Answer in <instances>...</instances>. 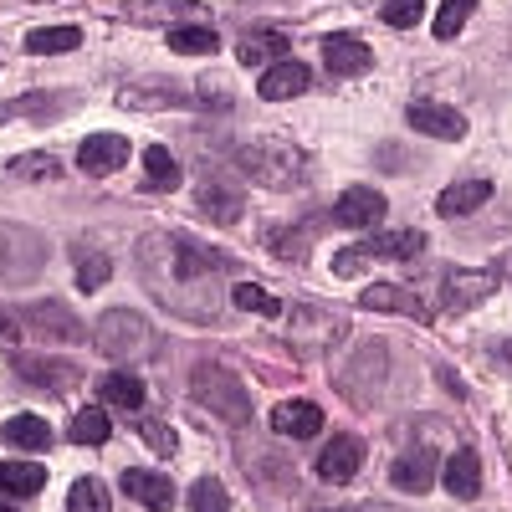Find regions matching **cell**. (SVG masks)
I'll list each match as a JSON object with an SVG mask.
<instances>
[{
	"label": "cell",
	"instance_id": "1",
	"mask_svg": "<svg viewBox=\"0 0 512 512\" xmlns=\"http://www.w3.org/2000/svg\"><path fill=\"white\" fill-rule=\"evenodd\" d=\"M139 267H144V287L159 297L169 313L210 323L221 308V277L236 272V262L226 251L195 246L190 236H144L139 241Z\"/></svg>",
	"mask_w": 512,
	"mask_h": 512
},
{
	"label": "cell",
	"instance_id": "2",
	"mask_svg": "<svg viewBox=\"0 0 512 512\" xmlns=\"http://www.w3.org/2000/svg\"><path fill=\"white\" fill-rule=\"evenodd\" d=\"M236 164L256 185H297V180H308V169H313L308 154H297L292 144H246L236 154Z\"/></svg>",
	"mask_w": 512,
	"mask_h": 512
},
{
	"label": "cell",
	"instance_id": "3",
	"mask_svg": "<svg viewBox=\"0 0 512 512\" xmlns=\"http://www.w3.org/2000/svg\"><path fill=\"white\" fill-rule=\"evenodd\" d=\"M93 344L123 364H139L154 354V328L139 318V313H103L98 333H93Z\"/></svg>",
	"mask_w": 512,
	"mask_h": 512
},
{
	"label": "cell",
	"instance_id": "4",
	"mask_svg": "<svg viewBox=\"0 0 512 512\" xmlns=\"http://www.w3.org/2000/svg\"><path fill=\"white\" fill-rule=\"evenodd\" d=\"M190 390H195L200 405H210L216 415H226V420H236V425L251 415V400H246V390L236 384V374H231L226 364H200V369L190 374Z\"/></svg>",
	"mask_w": 512,
	"mask_h": 512
},
{
	"label": "cell",
	"instance_id": "5",
	"mask_svg": "<svg viewBox=\"0 0 512 512\" xmlns=\"http://www.w3.org/2000/svg\"><path fill=\"white\" fill-rule=\"evenodd\" d=\"M282 333L292 338L297 349H328L333 338L344 333V318H338L333 308H313V303H303V308H292V313H287Z\"/></svg>",
	"mask_w": 512,
	"mask_h": 512
},
{
	"label": "cell",
	"instance_id": "6",
	"mask_svg": "<svg viewBox=\"0 0 512 512\" xmlns=\"http://www.w3.org/2000/svg\"><path fill=\"white\" fill-rule=\"evenodd\" d=\"M431 287H436V297H441V313H466V308H477L482 297L497 287V277H487V272H466V267H446Z\"/></svg>",
	"mask_w": 512,
	"mask_h": 512
},
{
	"label": "cell",
	"instance_id": "7",
	"mask_svg": "<svg viewBox=\"0 0 512 512\" xmlns=\"http://www.w3.org/2000/svg\"><path fill=\"white\" fill-rule=\"evenodd\" d=\"M123 16L139 26H185V21H205L200 0H123Z\"/></svg>",
	"mask_w": 512,
	"mask_h": 512
},
{
	"label": "cell",
	"instance_id": "8",
	"mask_svg": "<svg viewBox=\"0 0 512 512\" xmlns=\"http://www.w3.org/2000/svg\"><path fill=\"white\" fill-rule=\"evenodd\" d=\"M308 88H313V72H308L303 62H287V57L267 62V67H262V82H256V93H262L267 103L297 98V93H308Z\"/></svg>",
	"mask_w": 512,
	"mask_h": 512
},
{
	"label": "cell",
	"instance_id": "9",
	"mask_svg": "<svg viewBox=\"0 0 512 512\" xmlns=\"http://www.w3.org/2000/svg\"><path fill=\"white\" fill-rule=\"evenodd\" d=\"M128 164V139L123 134H88L77 149V169L82 175H113Z\"/></svg>",
	"mask_w": 512,
	"mask_h": 512
},
{
	"label": "cell",
	"instance_id": "10",
	"mask_svg": "<svg viewBox=\"0 0 512 512\" xmlns=\"http://www.w3.org/2000/svg\"><path fill=\"white\" fill-rule=\"evenodd\" d=\"M77 108V93H26V98H11V103H0V123H11V118H31V123H52L62 113Z\"/></svg>",
	"mask_w": 512,
	"mask_h": 512
},
{
	"label": "cell",
	"instance_id": "11",
	"mask_svg": "<svg viewBox=\"0 0 512 512\" xmlns=\"http://www.w3.org/2000/svg\"><path fill=\"white\" fill-rule=\"evenodd\" d=\"M390 482L400 487V492H431L436 487V451L431 446H410L405 456H395V466H390Z\"/></svg>",
	"mask_w": 512,
	"mask_h": 512
},
{
	"label": "cell",
	"instance_id": "12",
	"mask_svg": "<svg viewBox=\"0 0 512 512\" xmlns=\"http://www.w3.org/2000/svg\"><path fill=\"white\" fill-rule=\"evenodd\" d=\"M323 62H328V72H338V77H354V72H369V67H374V52L364 47L359 36L333 31V36H323Z\"/></svg>",
	"mask_w": 512,
	"mask_h": 512
},
{
	"label": "cell",
	"instance_id": "13",
	"mask_svg": "<svg viewBox=\"0 0 512 512\" xmlns=\"http://www.w3.org/2000/svg\"><path fill=\"white\" fill-rule=\"evenodd\" d=\"M359 466H364V441H354V436H333L318 451V477L323 482H349V477H359Z\"/></svg>",
	"mask_w": 512,
	"mask_h": 512
},
{
	"label": "cell",
	"instance_id": "14",
	"mask_svg": "<svg viewBox=\"0 0 512 512\" xmlns=\"http://www.w3.org/2000/svg\"><path fill=\"white\" fill-rule=\"evenodd\" d=\"M333 221L349 226V231H364V226H379L384 221V195L379 190H344L333 205Z\"/></svg>",
	"mask_w": 512,
	"mask_h": 512
},
{
	"label": "cell",
	"instance_id": "15",
	"mask_svg": "<svg viewBox=\"0 0 512 512\" xmlns=\"http://www.w3.org/2000/svg\"><path fill=\"white\" fill-rule=\"evenodd\" d=\"M272 431H282V436H292V441L318 436V431H323V410H318V400H282V405L272 410Z\"/></svg>",
	"mask_w": 512,
	"mask_h": 512
},
{
	"label": "cell",
	"instance_id": "16",
	"mask_svg": "<svg viewBox=\"0 0 512 512\" xmlns=\"http://www.w3.org/2000/svg\"><path fill=\"white\" fill-rule=\"evenodd\" d=\"M26 328L41 333V338H57V344H77V338H88V328H82L62 303H36V308L26 313Z\"/></svg>",
	"mask_w": 512,
	"mask_h": 512
},
{
	"label": "cell",
	"instance_id": "17",
	"mask_svg": "<svg viewBox=\"0 0 512 512\" xmlns=\"http://www.w3.org/2000/svg\"><path fill=\"white\" fill-rule=\"evenodd\" d=\"M441 482H446V492H451V497L472 502V497L482 492V456H477L472 446H461V451L446 461V477H441Z\"/></svg>",
	"mask_w": 512,
	"mask_h": 512
},
{
	"label": "cell",
	"instance_id": "18",
	"mask_svg": "<svg viewBox=\"0 0 512 512\" xmlns=\"http://www.w3.org/2000/svg\"><path fill=\"white\" fill-rule=\"evenodd\" d=\"M16 374L31 379V384H47V390H57V395L82 379V369L72 359H16Z\"/></svg>",
	"mask_w": 512,
	"mask_h": 512
},
{
	"label": "cell",
	"instance_id": "19",
	"mask_svg": "<svg viewBox=\"0 0 512 512\" xmlns=\"http://www.w3.org/2000/svg\"><path fill=\"white\" fill-rule=\"evenodd\" d=\"M0 441L16 446V451H52V425L41 415H11L6 425H0Z\"/></svg>",
	"mask_w": 512,
	"mask_h": 512
},
{
	"label": "cell",
	"instance_id": "20",
	"mask_svg": "<svg viewBox=\"0 0 512 512\" xmlns=\"http://www.w3.org/2000/svg\"><path fill=\"white\" fill-rule=\"evenodd\" d=\"M410 128H420V134H431V139H461L466 118L441 108V103H410Z\"/></svg>",
	"mask_w": 512,
	"mask_h": 512
},
{
	"label": "cell",
	"instance_id": "21",
	"mask_svg": "<svg viewBox=\"0 0 512 512\" xmlns=\"http://www.w3.org/2000/svg\"><path fill=\"white\" fill-rule=\"evenodd\" d=\"M41 487H47V472L31 461H0V492L26 502V497H41Z\"/></svg>",
	"mask_w": 512,
	"mask_h": 512
},
{
	"label": "cell",
	"instance_id": "22",
	"mask_svg": "<svg viewBox=\"0 0 512 512\" xmlns=\"http://www.w3.org/2000/svg\"><path fill=\"white\" fill-rule=\"evenodd\" d=\"M487 195H492V185H487V180H456L451 190H441L436 210H441V216H472V210H482V205H487Z\"/></svg>",
	"mask_w": 512,
	"mask_h": 512
},
{
	"label": "cell",
	"instance_id": "23",
	"mask_svg": "<svg viewBox=\"0 0 512 512\" xmlns=\"http://www.w3.org/2000/svg\"><path fill=\"white\" fill-rule=\"evenodd\" d=\"M123 492L134 497V502H144V507H169L175 502V487H169V477H159V472H123Z\"/></svg>",
	"mask_w": 512,
	"mask_h": 512
},
{
	"label": "cell",
	"instance_id": "24",
	"mask_svg": "<svg viewBox=\"0 0 512 512\" xmlns=\"http://www.w3.org/2000/svg\"><path fill=\"white\" fill-rule=\"evenodd\" d=\"M169 47L180 57H210V52H221V36L205 21H185V26H169Z\"/></svg>",
	"mask_w": 512,
	"mask_h": 512
},
{
	"label": "cell",
	"instance_id": "25",
	"mask_svg": "<svg viewBox=\"0 0 512 512\" xmlns=\"http://www.w3.org/2000/svg\"><path fill=\"white\" fill-rule=\"evenodd\" d=\"M98 400H113L118 410H139V405L149 400V390H144V379L113 369V374H103V379H98Z\"/></svg>",
	"mask_w": 512,
	"mask_h": 512
},
{
	"label": "cell",
	"instance_id": "26",
	"mask_svg": "<svg viewBox=\"0 0 512 512\" xmlns=\"http://www.w3.org/2000/svg\"><path fill=\"white\" fill-rule=\"evenodd\" d=\"M82 47V31L77 26H41L26 31V52L31 57H57V52H77Z\"/></svg>",
	"mask_w": 512,
	"mask_h": 512
},
{
	"label": "cell",
	"instance_id": "27",
	"mask_svg": "<svg viewBox=\"0 0 512 512\" xmlns=\"http://www.w3.org/2000/svg\"><path fill=\"white\" fill-rule=\"evenodd\" d=\"M67 436L77 441V446H103L108 436H113V425H108V410L103 405H82L72 420H67Z\"/></svg>",
	"mask_w": 512,
	"mask_h": 512
},
{
	"label": "cell",
	"instance_id": "28",
	"mask_svg": "<svg viewBox=\"0 0 512 512\" xmlns=\"http://www.w3.org/2000/svg\"><path fill=\"white\" fill-rule=\"evenodd\" d=\"M236 57H241V67H267V62L287 57V36L282 31H251L236 47Z\"/></svg>",
	"mask_w": 512,
	"mask_h": 512
},
{
	"label": "cell",
	"instance_id": "29",
	"mask_svg": "<svg viewBox=\"0 0 512 512\" xmlns=\"http://www.w3.org/2000/svg\"><path fill=\"white\" fill-rule=\"evenodd\" d=\"M200 210H205L216 226H236V221H241V195H236L231 185L210 180V185H200Z\"/></svg>",
	"mask_w": 512,
	"mask_h": 512
},
{
	"label": "cell",
	"instance_id": "30",
	"mask_svg": "<svg viewBox=\"0 0 512 512\" xmlns=\"http://www.w3.org/2000/svg\"><path fill=\"white\" fill-rule=\"evenodd\" d=\"M425 251V236L420 231H395V236H374L359 246V256L369 262V256H390V262H405V256H420Z\"/></svg>",
	"mask_w": 512,
	"mask_h": 512
},
{
	"label": "cell",
	"instance_id": "31",
	"mask_svg": "<svg viewBox=\"0 0 512 512\" xmlns=\"http://www.w3.org/2000/svg\"><path fill=\"white\" fill-rule=\"evenodd\" d=\"M144 175H149L154 190H175L180 185V164H175V154H169L164 144H149L144 149Z\"/></svg>",
	"mask_w": 512,
	"mask_h": 512
},
{
	"label": "cell",
	"instance_id": "32",
	"mask_svg": "<svg viewBox=\"0 0 512 512\" xmlns=\"http://www.w3.org/2000/svg\"><path fill=\"white\" fill-rule=\"evenodd\" d=\"M359 308H369V313H400V308H415V303H410V292H405V287L374 282V287L359 292Z\"/></svg>",
	"mask_w": 512,
	"mask_h": 512
},
{
	"label": "cell",
	"instance_id": "33",
	"mask_svg": "<svg viewBox=\"0 0 512 512\" xmlns=\"http://www.w3.org/2000/svg\"><path fill=\"white\" fill-rule=\"evenodd\" d=\"M477 16V0H441V11H436V36L441 41H451V36H461V26Z\"/></svg>",
	"mask_w": 512,
	"mask_h": 512
},
{
	"label": "cell",
	"instance_id": "34",
	"mask_svg": "<svg viewBox=\"0 0 512 512\" xmlns=\"http://www.w3.org/2000/svg\"><path fill=\"white\" fill-rule=\"evenodd\" d=\"M67 507H72V512H103V507H108V487H103L98 477H82V482H72Z\"/></svg>",
	"mask_w": 512,
	"mask_h": 512
},
{
	"label": "cell",
	"instance_id": "35",
	"mask_svg": "<svg viewBox=\"0 0 512 512\" xmlns=\"http://www.w3.org/2000/svg\"><path fill=\"white\" fill-rule=\"evenodd\" d=\"M231 303L236 308H246V313H267V318H282V308H277V297H267L256 282H236L231 287Z\"/></svg>",
	"mask_w": 512,
	"mask_h": 512
},
{
	"label": "cell",
	"instance_id": "36",
	"mask_svg": "<svg viewBox=\"0 0 512 512\" xmlns=\"http://www.w3.org/2000/svg\"><path fill=\"white\" fill-rule=\"evenodd\" d=\"M108 277H113V262H108V256L82 251V262H77V287H82V292H98Z\"/></svg>",
	"mask_w": 512,
	"mask_h": 512
},
{
	"label": "cell",
	"instance_id": "37",
	"mask_svg": "<svg viewBox=\"0 0 512 512\" xmlns=\"http://www.w3.org/2000/svg\"><path fill=\"white\" fill-rule=\"evenodd\" d=\"M118 103H123V108H180L185 93H169V88H154V93H144V88H123Z\"/></svg>",
	"mask_w": 512,
	"mask_h": 512
},
{
	"label": "cell",
	"instance_id": "38",
	"mask_svg": "<svg viewBox=\"0 0 512 512\" xmlns=\"http://www.w3.org/2000/svg\"><path fill=\"white\" fill-rule=\"evenodd\" d=\"M11 175H16V180H57L62 164H57L52 154H31V159H16V164H11Z\"/></svg>",
	"mask_w": 512,
	"mask_h": 512
},
{
	"label": "cell",
	"instance_id": "39",
	"mask_svg": "<svg viewBox=\"0 0 512 512\" xmlns=\"http://www.w3.org/2000/svg\"><path fill=\"white\" fill-rule=\"evenodd\" d=\"M190 507H200V512H226L231 507V492L221 487V482H195V492H190Z\"/></svg>",
	"mask_w": 512,
	"mask_h": 512
},
{
	"label": "cell",
	"instance_id": "40",
	"mask_svg": "<svg viewBox=\"0 0 512 512\" xmlns=\"http://www.w3.org/2000/svg\"><path fill=\"white\" fill-rule=\"evenodd\" d=\"M420 11H425V0H384L379 6V16H384V26H415L420 21Z\"/></svg>",
	"mask_w": 512,
	"mask_h": 512
},
{
	"label": "cell",
	"instance_id": "41",
	"mask_svg": "<svg viewBox=\"0 0 512 512\" xmlns=\"http://www.w3.org/2000/svg\"><path fill=\"white\" fill-rule=\"evenodd\" d=\"M267 246H272L277 256H303V251H308V241H303V231H287V226H282V231L272 226V231H267Z\"/></svg>",
	"mask_w": 512,
	"mask_h": 512
},
{
	"label": "cell",
	"instance_id": "42",
	"mask_svg": "<svg viewBox=\"0 0 512 512\" xmlns=\"http://www.w3.org/2000/svg\"><path fill=\"white\" fill-rule=\"evenodd\" d=\"M144 446L159 451V456H175V451H180V441H175V431H169V425H144Z\"/></svg>",
	"mask_w": 512,
	"mask_h": 512
},
{
	"label": "cell",
	"instance_id": "43",
	"mask_svg": "<svg viewBox=\"0 0 512 512\" xmlns=\"http://www.w3.org/2000/svg\"><path fill=\"white\" fill-rule=\"evenodd\" d=\"M333 272H338V277H354V272H364V256H359V246L338 251V256H333Z\"/></svg>",
	"mask_w": 512,
	"mask_h": 512
}]
</instances>
